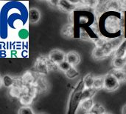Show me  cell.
<instances>
[{"mask_svg":"<svg viewBox=\"0 0 126 114\" xmlns=\"http://www.w3.org/2000/svg\"><path fill=\"white\" fill-rule=\"evenodd\" d=\"M120 82L117 79V78L112 74L109 73L104 76V88L107 91H114L119 88Z\"/></svg>","mask_w":126,"mask_h":114,"instance_id":"cell-3","label":"cell"},{"mask_svg":"<svg viewBox=\"0 0 126 114\" xmlns=\"http://www.w3.org/2000/svg\"><path fill=\"white\" fill-rule=\"evenodd\" d=\"M111 73L121 82H126V70L125 69H114Z\"/></svg>","mask_w":126,"mask_h":114,"instance_id":"cell-11","label":"cell"},{"mask_svg":"<svg viewBox=\"0 0 126 114\" xmlns=\"http://www.w3.org/2000/svg\"><path fill=\"white\" fill-rule=\"evenodd\" d=\"M21 79V81H22L24 85L30 86V85H32L35 84L37 78H35V76L31 71L27 70L22 75Z\"/></svg>","mask_w":126,"mask_h":114,"instance_id":"cell-8","label":"cell"},{"mask_svg":"<svg viewBox=\"0 0 126 114\" xmlns=\"http://www.w3.org/2000/svg\"><path fill=\"white\" fill-rule=\"evenodd\" d=\"M35 87L38 89V91L39 92H44L48 89V82L46 81V79L43 77H38L36 79V81L34 84Z\"/></svg>","mask_w":126,"mask_h":114,"instance_id":"cell-10","label":"cell"},{"mask_svg":"<svg viewBox=\"0 0 126 114\" xmlns=\"http://www.w3.org/2000/svg\"><path fill=\"white\" fill-rule=\"evenodd\" d=\"M106 30L110 33H116L119 30L120 26V20L115 17V16H109L108 19L106 20Z\"/></svg>","mask_w":126,"mask_h":114,"instance_id":"cell-5","label":"cell"},{"mask_svg":"<svg viewBox=\"0 0 126 114\" xmlns=\"http://www.w3.org/2000/svg\"><path fill=\"white\" fill-rule=\"evenodd\" d=\"M109 114V113H107V112H106V114Z\"/></svg>","mask_w":126,"mask_h":114,"instance_id":"cell-32","label":"cell"},{"mask_svg":"<svg viewBox=\"0 0 126 114\" xmlns=\"http://www.w3.org/2000/svg\"><path fill=\"white\" fill-rule=\"evenodd\" d=\"M79 72L78 70L75 68V67H72L71 69H69L67 72L65 73L66 76L69 79H75L76 77H78L79 76Z\"/></svg>","mask_w":126,"mask_h":114,"instance_id":"cell-24","label":"cell"},{"mask_svg":"<svg viewBox=\"0 0 126 114\" xmlns=\"http://www.w3.org/2000/svg\"></svg>","mask_w":126,"mask_h":114,"instance_id":"cell-33","label":"cell"},{"mask_svg":"<svg viewBox=\"0 0 126 114\" xmlns=\"http://www.w3.org/2000/svg\"><path fill=\"white\" fill-rule=\"evenodd\" d=\"M106 8L108 10H113L116 11L118 10L120 8H121V4L120 1H110L106 2Z\"/></svg>","mask_w":126,"mask_h":114,"instance_id":"cell-21","label":"cell"},{"mask_svg":"<svg viewBox=\"0 0 126 114\" xmlns=\"http://www.w3.org/2000/svg\"><path fill=\"white\" fill-rule=\"evenodd\" d=\"M34 68L35 73L40 76H46L50 70H58V68L54 65L49 59L48 57L40 56L37 58L35 62Z\"/></svg>","mask_w":126,"mask_h":114,"instance_id":"cell-2","label":"cell"},{"mask_svg":"<svg viewBox=\"0 0 126 114\" xmlns=\"http://www.w3.org/2000/svg\"><path fill=\"white\" fill-rule=\"evenodd\" d=\"M83 81L84 82L85 89H91V88H93L94 77L91 73L86 74L84 76V78L83 79Z\"/></svg>","mask_w":126,"mask_h":114,"instance_id":"cell-17","label":"cell"},{"mask_svg":"<svg viewBox=\"0 0 126 114\" xmlns=\"http://www.w3.org/2000/svg\"><path fill=\"white\" fill-rule=\"evenodd\" d=\"M79 1H71L66 0H59L57 7L59 10L63 12H72L76 9Z\"/></svg>","mask_w":126,"mask_h":114,"instance_id":"cell-6","label":"cell"},{"mask_svg":"<svg viewBox=\"0 0 126 114\" xmlns=\"http://www.w3.org/2000/svg\"><path fill=\"white\" fill-rule=\"evenodd\" d=\"M33 99H34V98L29 94H23L19 98L20 103L24 107H30V105H32Z\"/></svg>","mask_w":126,"mask_h":114,"instance_id":"cell-18","label":"cell"},{"mask_svg":"<svg viewBox=\"0 0 126 114\" xmlns=\"http://www.w3.org/2000/svg\"><path fill=\"white\" fill-rule=\"evenodd\" d=\"M18 36L21 39H26L28 37V31L26 29H21L18 31Z\"/></svg>","mask_w":126,"mask_h":114,"instance_id":"cell-28","label":"cell"},{"mask_svg":"<svg viewBox=\"0 0 126 114\" xmlns=\"http://www.w3.org/2000/svg\"><path fill=\"white\" fill-rule=\"evenodd\" d=\"M94 114H104L106 113V108L99 103H94L93 108L89 111Z\"/></svg>","mask_w":126,"mask_h":114,"instance_id":"cell-23","label":"cell"},{"mask_svg":"<svg viewBox=\"0 0 126 114\" xmlns=\"http://www.w3.org/2000/svg\"></svg>","mask_w":126,"mask_h":114,"instance_id":"cell-34","label":"cell"},{"mask_svg":"<svg viewBox=\"0 0 126 114\" xmlns=\"http://www.w3.org/2000/svg\"><path fill=\"white\" fill-rule=\"evenodd\" d=\"M120 4H121V8L124 10H126V1H121Z\"/></svg>","mask_w":126,"mask_h":114,"instance_id":"cell-29","label":"cell"},{"mask_svg":"<svg viewBox=\"0 0 126 114\" xmlns=\"http://www.w3.org/2000/svg\"><path fill=\"white\" fill-rule=\"evenodd\" d=\"M81 60L80 56L75 51H69L66 53V61L68 62L72 67H75L80 64Z\"/></svg>","mask_w":126,"mask_h":114,"instance_id":"cell-7","label":"cell"},{"mask_svg":"<svg viewBox=\"0 0 126 114\" xmlns=\"http://www.w3.org/2000/svg\"><path fill=\"white\" fill-rule=\"evenodd\" d=\"M48 58L54 65L58 68V65L66 60V53L61 50H53L49 52Z\"/></svg>","mask_w":126,"mask_h":114,"instance_id":"cell-4","label":"cell"},{"mask_svg":"<svg viewBox=\"0 0 126 114\" xmlns=\"http://www.w3.org/2000/svg\"><path fill=\"white\" fill-rule=\"evenodd\" d=\"M94 105V103L93 99H86L80 102V108L83 112L88 114L92 110Z\"/></svg>","mask_w":126,"mask_h":114,"instance_id":"cell-12","label":"cell"},{"mask_svg":"<svg viewBox=\"0 0 126 114\" xmlns=\"http://www.w3.org/2000/svg\"><path fill=\"white\" fill-rule=\"evenodd\" d=\"M9 93H10V95L12 97L19 99L22 96V94H23L22 87H18V86H15L14 85L11 88H10Z\"/></svg>","mask_w":126,"mask_h":114,"instance_id":"cell-19","label":"cell"},{"mask_svg":"<svg viewBox=\"0 0 126 114\" xmlns=\"http://www.w3.org/2000/svg\"><path fill=\"white\" fill-rule=\"evenodd\" d=\"M112 65L114 69H124L126 66V58H114Z\"/></svg>","mask_w":126,"mask_h":114,"instance_id":"cell-14","label":"cell"},{"mask_svg":"<svg viewBox=\"0 0 126 114\" xmlns=\"http://www.w3.org/2000/svg\"><path fill=\"white\" fill-rule=\"evenodd\" d=\"M92 57L95 59H102L107 57L105 51L101 47H96L92 50Z\"/></svg>","mask_w":126,"mask_h":114,"instance_id":"cell-16","label":"cell"},{"mask_svg":"<svg viewBox=\"0 0 126 114\" xmlns=\"http://www.w3.org/2000/svg\"><path fill=\"white\" fill-rule=\"evenodd\" d=\"M122 114H126V104L122 108Z\"/></svg>","mask_w":126,"mask_h":114,"instance_id":"cell-30","label":"cell"},{"mask_svg":"<svg viewBox=\"0 0 126 114\" xmlns=\"http://www.w3.org/2000/svg\"><path fill=\"white\" fill-rule=\"evenodd\" d=\"M97 90L94 88H91V89H84L82 95H81V102L86 99H92L93 97L95 96L97 93Z\"/></svg>","mask_w":126,"mask_h":114,"instance_id":"cell-13","label":"cell"},{"mask_svg":"<svg viewBox=\"0 0 126 114\" xmlns=\"http://www.w3.org/2000/svg\"><path fill=\"white\" fill-rule=\"evenodd\" d=\"M84 89V82L83 79H81L78 82V85L75 87V88L70 93L67 108V114H75L78 107H80L81 102V95Z\"/></svg>","mask_w":126,"mask_h":114,"instance_id":"cell-1","label":"cell"},{"mask_svg":"<svg viewBox=\"0 0 126 114\" xmlns=\"http://www.w3.org/2000/svg\"><path fill=\"white\" fill-rule=\"evenodd\" d=\"M61 32L63 36L71 37L73 36V26L71 24H66L63 27Z\"/></svg>","mask_w":126,"mask_h":114,"instance_id":"cell-25","label":"cell"},{"mask_svg":"<svg viewBox=\"0 0 126 114\" xmlns=\"http://www.w3.org/2000/svg\"><path fill=\"white\" fill-rule=\"evenodd\" d=\"M126 39L114 53V58H126Z\"/></svg>","mask_w":126,"mask_h":114,"instance_id":"cell-15","label":"cell"},{"mask_svg":"<svg viewBox=\"0 0 126 114\" xmlns=\"http://www.w3.org/2000/svg\"><path fill=\"white\" fill-rule=\"evenodd\" d=\"M41 19V13L37 8H31L29 10L28 13V19L29 22L32 24L37 23Z\"/></svg>","mask_w":126,"mask_h":114,"instance_id":"cell-9","label":"cell"},{"mask_svg":"<svg viewBox=\"0 0 126 114\" xmlns=\"http://www.w3.org/2000/svg\"><path fill=\"white\" fill-rule=\"evenodd\" d=\"M104 88V76H96L94 77L93 88L98 91Z\"/></svg>","mask_w":126,"mask_h":114,"instance_id":"cell-22","label":"cell"},{"mask_svg":"<svg viewBox=\"0 0 126 114\" xmlns=\"http://www.w3.org/2000/svg\"><path fill=\"white\" fill-rule=\"evenodd\" d=\"M72 67V66L68 62H66V61L65 60V61H63V62H61V63L58 65V70H60L64 72V73H65L67 72L69 69H71Z\"/></svg>","mask_w":126,"mask_h":114,"instance_id":"cell-26","label":"cell"},{"mask_svg":"<svg viewBox=\"0 0 126 114\" xmlns=\"http://www.w3.org/2000/svg\"><path fill=\"white\" fill-rule=\"evenodd\" d=\"M2 85L7 88H11L14 85V77H12L9 75H4L1 78Z\"/></svg>","mask_w":126,"mask_h":114,"instance_id":"cell-20","label":"cell"},{"mask_svg":"<svg viewBox=\"0 0 126 114\" xmlns=\"http://www.w3.org/2000/svg\"><path fill=\"white\" fill-rule=\"evenodd\" d=\"M18 114H35L32 109L30 107H21L18 111Z\"/></svg>","mask_w":126,"mask_h":114,"instance_id":"cell-27","label":"cell"},{"mask_svg":"<svg viewBox=\"0 0 126 114\" xmlns=\"http://www.w3.org/2000/svg\"><path fill=\"white\" fill-rule=\"evenodd\" d=\"M92 114V113H91V112H89L88 114Z\"/></svg>","mask_w":126,"mask_h":114,"instance_id":"cell-31","label":"cell"}]
</instances>
